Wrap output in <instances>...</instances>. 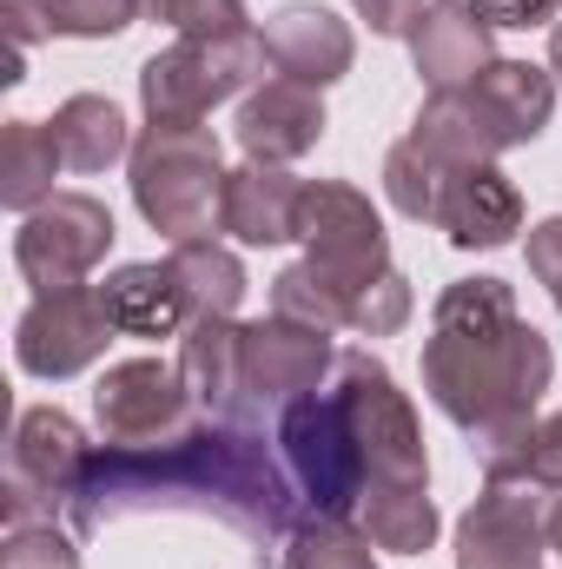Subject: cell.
Wrapping results in <instances>:
<instances>
[{
	"label": "cell",
	"mask_w": 562,
	"mask_h": 569,
	"mask_svg": "<svg viewBox=\"0 0 562 569\" xmlns=\"http://www.w3.org/2000/svg\"><path fill=\"white\" fill-rule=\"evenodd\" d=\"M351 7H358V20H364L371 33H384V40H411L418 20L436 7V0H351Z\"/></svg>",
	"instance_id": "d590c367"
},
{
	"label": "cell",
	"mask_w": 562,
	"mask_h": 569,
	"mask_svg": "<svg viewBox=\"0 0 562 569\" xmlns=\"http://www.w3.org/2000/svg\"><path fill=\"white\" fill-rule=\"evenodd\" d=\"M411 140L443 166V172H463V166H496V152H510V140L496 133V120L476 107L470 87L456 93H430L411 120Z\"/></svg>",
	"instance_id": "ffe728a7"
},
{
	"label": "cell",
	"mask_w": 562,
	"mask_h": 569,
	"mask_svg": "<svg viewBox=\"0 0 562 569\" xmlns=\"http://www.w3.org/2000/svg\"><path fill=\"white\" fill-rule=\"evenodd\" d=\"M543 530H550V550L562 557V497L550 503V517H543Z\"/></svg>",
	"instance_id": "ab89813d"
},
{
	"label": "cell",
	"mask_w": 562,
	"mask_h": 569,
	"mask_svg": "<svg viewBox=\"0 0 562 569\" xmlns=\"http://www.w3.org/2000/svg\"><path fill=\"white\" fill-rule=\"evenodd\" d=\"M550 530L536 483L516 477H483L476 503L456 517V569H543Z\"/></svg>",
	"instance_id": "8fae6325"
},
{
	"label": "cell",
	"mask_w": 562,
	"mask_h": 569,
	"mask_svg": "<svg viewBox=\"0 0 562 569\" xmlns=\"http://www.w3.org/2000/svg\"><path fill=\"white\" fill-rule=\"evenodd\" d=\"M133 206L172 246L205 239L225 206V159L205 120H145L133 140Z\"/></svg>",
	"instance_id": "3957f363"
},
{
	"label": "cell",
	"mask_w": 562,
	"mask_h": 569,
	"mask_svg": "<svg viewBox=\"0 0 562 569\" xmlns=\"http://www.w3.org/2000/svg\"><path fill=\"white\" fill-rule=\"evenodd\" d=\"M0 569H80V543L47 517V523H20L0 543Z\"/></svg>",
	"instance_id": "836d02e7"
},
{
	"label": "cell",
	"mask_w": 562,
	"mask_h": 569,
	"mask_svg": "<svg viewBox=\"0 0 562 569\" xmlns=\"http://www.w3.org/2000/svg\"><path fill=\"white\" fill-rule=\"evenodd\" d=\"M279 450L284 470L304 497L311 517H358L364 490H371V463L358 450V430L344 418L338 391H311L279 411Z\"/></svg>",
	"instance_id": "5b68a950"
},
{
	"label": "cell",
	"mask_w": 562,
	"mask_h": 569,
	"mask_svg": "<svg viewBox=\"0 0 562 569\" xmlns=\"http://www.w3.org/2000/svg\"><path fill=\"white\" fill-rule=\"evenodd\" d=\"M232 133H239V146H245V159L291 166V159H304L311 146L324 140V93L272 73L265 87H252V93L239 100Z\"/></svg>",
	"instance_id": "e0dca14e"
},
{
	"label": "cell",
	"mask_w": 562,
	"mask_h": 569,
	"mask_svg": "<svg viewBox=\"0 0 562 569\" xmlns=\"http://www.w3.org/2000/svg\"><path fill=\"white\" fill-rule=\"evenodd\" d=\"M145 13V0H47V27L60 40H113Z\"/></svg>",
	"instance_id": "1f68e13d"
},
{
	"label": "cell",
	"mask_w": 562,
	"mask_h": 569,
	"mask_svg": "<svg viewBox=\"0 0 562 569\" xmlns=\"http://www.w3.org/2000/svg\"><path fill=\"white\" fill-rule=\"evenodd\" d=\"M324 371H338V351H331V331L318 325H298V318H259L245 325V398L284 411L298 398H311L324 385Z\"/></svg>",
	"instance_id": "4fadbf2b"
},
{
	"label": "cell",
	"mask_w": 562,
	"mask_h": 569,
	"mask_svg": "<svg viewBox=\"0 0 562 569\" xmlns=\"http://www.w3.org/2000/svg\"><path fill=\"white\" fill-rule=\"evenodd\" d=\"M436 232L456 252H496L523 232V192L503 166H463L443 179L436 199Z\"/></svg>",
	"instance_id": "9a60e30c"
},
{
	"label": "cell",
	"mask_w": 562,
	"mask_h": 569,
	"mask_svg": "<svg viewBox=\"0 0 562 569\" xmlns=\"http://www.w3.org/2000/svg\"><path fill=\"white\" fill-rule=\"evenodd\" d=\"M530 272L536 284H562V219L530 226Z\"/></svg>",
	"instance_id": "f35d334b"
},
{
	"label": "cell",
	"mask_w": 562,
	"mask_h": 569,
	"mask_svg": "<svg viewBox=\"0 0 562 569\" xmlns=\"http://www.w3.org/2000/svg\"><path fill=\"white\" fill-rule=\"evenodd\" d=\"M550 298H556V311H562V284H550Z\"/></svg>",
	"instance_id": "b9f144b4"
},
{
	"label": "cell",
	"mask_w": 562,
	"mask_h": 569,
	"mask_svg": "<svg viewBox=\"0 0 562 569\" xmlns=\"http://www.w3.org/2000/svg\"><path fill=\"white\" fill-rule=\"evenodd\" d=\"M443 179H450V172H443V166H436V159H430L418 140H398L391 152H384V199H391L404 219H418V226H423V219L436 226Z\"/></svg>",
	"instance_id": "f1b7e54d"
},
{
	"label": "cell",
	"mask_w": 562,
	"mask_h": 569,
	"mask_svg": "<svg viewBox=\"0 0 562 569\" xmlns=\"http://www.w3.org/2000/svg\"><path fill=\"white\" fill-rule=\"evenodd\" d=\"M113 338L120 331L100 305V284H67V291H33V305L13 325V358H20L27 378L60 385V378L93 371Z\"/></svg>",
	"instance_id": "30bf717a"
},
{
	"label": "cell",
	"mask_w": 562,
	"mask_h": 569,
	"mask_svg": "<svg viewBox=\"0 0 562 569\" xmlns=\"http://www.w3.org/2000/svg\"><path fill=\"white\" fill-rule=\"evenodd\" d=\"M298 239H304V259L324 284H338L344 298V325H351V298L364 284H378L391 272V239H384V219L371 212V199L344 179H304V199H298Z\"/></svg>",
	"instance_id": "8992f818"
},
{
	"label": "cell",
	"mask_w": 562,
	"mask_h": 569,
	"mask_svg": "<svg viewBox=\"0 0 562 569\" xmlns=\"http://www.w3.org/2000/svg\"><path fill=\"white\" fill-rule=\"evenodd\" d=\"M490 27H556L562 0H470Z\"/></svg>",
	"instance_id": "8d00e7d4"
},
{
	"label": "cell",
	"mask_w": 562,
	"mask_h": 569,
	"mask_svg": "<svg viewBox=\"0 0 562 569\" xmlns=\"http://www.w3.org/2000/svg\"><path fill=\"white\" fill-rule=\"evenodd\" d=\"M100 305H107L120 338H172L192 318L165 266H120L113 279L100 284Z\"/></svg>",
	"instance_id": "7402d4cb"
},
{
	"label": "cell",
	"mask_w": 562,
	"mask_h": 569,
	"mask_svg": "<svg viewBox=\"0 0 562 569\" xmlns=\"http://www.w3.org/2000/svg\"><path fill=\"white\" fill-rule=\"evenodd\" d=\"M93 418L107 430V443H159L179 425H192V391L179 378V365L165 358H120L100 371L93 385Z\"/></svg>",
	"instance_id": "7c38bea8"
},
{
	"label": "cell",
	"mask_w": 562,
	"mask_h": 569,
	"mask_svg": "<svg viewBox=\"0 0 562 569\" xmlns=\"http://www.w3.org/2000/svg\"><path fill=\"white\" fill-rule=\"evenodd\" d=\"M113 239H120V226L93 192H53L40 212L20 219L13 266L33 291H67V284L93 279V266L113 252Z\"/></svg>",
	"instance_id": "9c48e42d"
},
{
	"label": "cell",
	"mask_w": 562,
	"mask_h": 569,
	"mask_svg": "<svg viewBox=\"0 0 562 569\" xmlns=\"http://www.w3.org/2000/svg\"><path fill=\"white\" fill-rule=\"evenodd\" d=\"M272 311H279V318H298V325H318V331H338V325H344V298H338V284L318 279L311 259L284 266L279 279H272Z\"/></svg>",
	"instance_id": "f546056e"
},
{
	"label": "cell",
	"mask_w": 562,
	"mask_h": 569,
	"mask_svg": "<svg viewBox=\"0 0 562 569\" xmlns=\"http://www.w3.org/2000/svg\"><path fill=\"white\" fill-rule=\"evenodd\" d=\"M550 378H556V351L530 318H516L496 338L430 331L423 345V391L470 437V457L483 463V477H516V457L536 430V405Z\"/></svg>",
	"instance_id": "7a4b0ae2"
},
{
	"label": "cell",
	"mask_w": 562,
	"mask_h": 569,
	"mask_svg": "<svg viewBox=\"0 0 562 569\" xmlns=\"http://www.w3.org/2000/svg\"><path fill=\"white\" fill-rule=\"evenodd\" d=\"M212 517L239 530L245 543H291V530L311 517L284 457L252 425L192 418L159 443H107L87 457L80 483L67 490L73 530H107L127 517Z\"/></svg>",
	"instance_id": "6da1fadb"
},
{
	"label": "cell",
	"mask_w": 562,
	"mask_h": 569,
	"mask_svg": "<svg viewBox=\"0 0 562 569\" xmlns=\"http://www.w3.org/2000/svg\"><path fill=\"white\" fill-rule=\"evenodd\" d=\"M284 569H378V543L351 517H304L291 530Z\"/></svg>",
	"instance_id": "83f0119b"
},
{
	"label": "cell",
	"mask_w": 562,
	"mask_h": 569,
	"mask_svg": "<svg viewBox=\"0 0 562 569\" xmlns=\"http://www.w3.org/2000/svg\"><path fill=\"white\" fill-rule=\"evenodd\" d=\"M87 457H93L87 430L60 405H27L20 425H13V443H7V490H0L7 530L47 523L53 510H67V490L80 483Z\"/></svg>",
	"instance_id": "ba28073f"
},
{
	"label": "cell",
	"mask_w": 562,
	"mask_h": 569,
	"mask_svg": "<svg viewBox=\"0 0 562 569\" xmlns=\"http://www.w3.org/2000/svg\"><path fill=\"white\" fill-rule=\"evenodd\" d=\"M0 20H7V47L27 53L33 40H47V0H0Z\"/></svg>",
	"instance_id": "74e56055"
},
{
	"label": "cell",
	"mask_w": 562,
	"mask_h": 569,
	"mask_svg": "<svg viewBox=\"0 0 562 569\" xmlns=\"http://www.w3.org/2000/svg\"><path fill=\"white\" fill-rule=\"evenodd\" d=\"M265 33H219V40H179L140 67V107L145 120H205L232 93L265 87Z\"/></svg>",
	"instance_id": "277c9868"
},
{
	"label": "cell",
	"mask_w": 562,
	"mask_h": 569,
	"mask_svg": "<svg viewBox=\"0 0 562 569\" xmlns=\"http://www.w3.org/2000/svg\"><path fill=\"white\" fill-rule=\"evenodd\" d=\"M470 93H476V107L496 120V133L510 146H530L556 120V73L530 67V60H490L470 80Z\"/></svg>",
	"instance_id": "44dd1931"
},
{
	"label": "cell",
	"mask_w": 562,
	"mask_h": 569,
	"mask_svg": "<svg viewBox=\"0 0 562 569\" xmlns=\"http://www.w3.org/2000/svg\"><path fill=\"white\" fill-rule=\"evenodd\" d=\"M358 517H364V537L378 550H391V557H423L436 543V530H443V517H436L423 483H371Z\"/></svg>",
	"instance_id": "484cf974"
},
{
	"label": "cell",
	"mask_w": 562,
	"mask_h": 569,
	"mask_svg": "<svg viewBox=\"0 0 562 569\" xmlns=\"http://www.w3.org/2000/svg\"><path fill=\"white\" fill-rule=\"evenodd\" d=\"M145 20L172 27L179 40H219V33H252L245 0H145Z\"/></svg>",
	"instance_id": "4dcf8cb0"
},
{
	"label": "cell",
	"mask_w": 562,
	"mask_h": 569,
	"mask_svg": "<svg viewBox=\"0 0 562 569\" xmlns=\"http://www.w3.org/2000/svg\"><path fill=\"white\" fill-rule=\"evenodd\" d=\"M179 378L192 391L199 418H225V425H252V398H245V325L232 318H192L179 338Z\"/></svg>",
	"instance_id": "2e32d148"
},
{
	"label": "cell",
	"mask_w": 562,
	"mask_h": 569,
	"mask_svg": "<svg viewBox=\"0 0 562 569\" xmlns=\"http://www.w3.org/2000/svg\"><path fill=\"white\" fill-rule=\"evenodd\" d=\"M411 311H418L411 279L391 266L378 284H364V291L351 298V325H344V331H358V338H391V331H404V325H411Z\"/></svg>",
	"instance_id": "d6a6232c"
},
{
	"label": "cell",
	"mask_w": 562,
	"mask_h": 569,
	"mask_svg": "<svg viewBox=\"0 0 562 569\" xmlns=\"http://www.w3.org/2000/svg\"><path fill=\"white\" fill-rule=\"evenodd\" d=\"M298 199H304L298 172L265 166V159H245L239 172H225L219 232H232L239 246H284V239H298Z\"/></svg>",
	"instance_id": "d6986e66"
},
{
	"label": "cell",
	"mask_w": 562,
	"mask_h": 569,
	"mask_svg": "<svg viewBox=\"0 0 562 569\" xmlns=\"http://www.w3.org/2000/svg\"><path fill=\"white\" fill-rule=\"evenodd\" d=\"M165 272H172V284H179V298H185L192 318H239V305H245V291H252L239 252L219 246V239H185V246H172Z\"/></svg>",
	"instance_id": "603a6c76"
},
{
	"label": "cell",
	"mask_w": 562,
	"mask_h": 569,
	"mask_svg": "<svg viewBox=\"0 0 562 569\" xmlns=\"http://www.w3.org/2000/svg\"><path fill=\"white\" fill-rule=\"evenodd\" d=\"M265 53H272V73L298 80V87H331L351 73L358 60V33L351 20H338L331 7H311V0H291L265 20Z\"/></svg>",
	"instance_id": "5bb4252c"
},
{
	"label": "cell",
	"mask_w": 562,
	"mask_h": 569,
	"mask_svg": "<svg viewBox=\"0 0 562 569\" xmlns=\"http://www.w3.org/2000/svg\"><path fill=\"white\" fill-rule=\"evenodd\" d=\"M67 159H60V140H53V127H40V120H7L0 127V206L7 212H40L47 199H53V172H60Z\"/></svg>",
	"instance_id": "d4e9b609"
},
{
	"label": "cell",
	"mask_w": 562,
	"mask_h": 569,
	"mask_svg": "<svg viewBox=\"0 0 562 569\" xmlns=\"http://www.w3.org/2000/svg\"><path fill=\"white\" fill-rule=\"evenodd\" d=\"M550 73H556V80H562V20H556V27H550Z\"/></svg>",
	"instance_id": "60d3db41"
},
{
	"label": "cell",
	"mask_w": 562,
	"mask_h": 569,
	"mask_svg": "<svg viewBox=\"0 0 562 569\" xmlns=\"http://www.w3.org/2000/svg\"><path fill=\"white\" fill-rule=\"evenodd\" d=\"M338 405L358 430V450L371 463V483H430V457H423V425L411 398L398 391L391 365L371 351H344L338 358Z\"/></svg>",
	"instance_id": "52a82bcc"
},
{
	"label": "cell",
	"mask_w": 562,
	"mask_h": 569,
	"mask_svg": "<svg viewBox=\"0 0 562 569\" xmlns=\"http://www.w3.org/2000/svg\"><path fill=\"white\" fill-rule=\"evenodd\" d=\"M53 140H60V159L73 172H107L113 159H133V133H127V113L107 100V93H73L53 107Z\"/></svg>",
	"instance_id": "cb8c5ba5"
},
{
	"label": "cell",
	"mask_w": 562,
	"mask_h": 569,
	"mask_svg": "<svg viewBox=\"0 0 562 569\" xmlns=\"http://www.w3.org/2000/svg\"><path fill=\"white\" fill-rule=\"evenodd\" d=\"M516 483H536V490H556L562 497V411L556 418H536L523 457H516Z\"/></svg>",
	"instance_id": "e575fe53"
},
{
	"label": "cell",
	"mask_w": 562,
	"mask_h": 569,
	"mask_svg": "<svg viewBox=\"0 0 562 569\" xmlns=\"http://www.w3.org/2000/svg\"><path fill=\"white\" fill-rule=\"evenodd\" d=\"M411 60H418L430 93H456L496 60V27L470 0H436L411 33Z\"/></svg>",
	"instance_id": "ac0fdd59"
},
{
	"label": "cell",
	"mask_w": 562,
	"mask_h": 569,
	"mask_svg": "<svg viewBox=\"0 0 562 569\" xmlns=\"http://www.w3.org/2000/svg\"><path fill=\"white\" fill-rule=\"evenodd\" d=\"M523 311H516V291L503 279H456L436 291V311H430V331H456V338H496L510 331Z\"/></svg>",
	"instance_id": "4316f807"
}]
</instances>
